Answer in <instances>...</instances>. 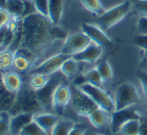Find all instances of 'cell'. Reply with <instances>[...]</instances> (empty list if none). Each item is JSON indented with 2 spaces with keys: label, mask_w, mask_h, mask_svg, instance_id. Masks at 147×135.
Instances as JSON below:
<instances>
[{
  "label": "cell",
  "mask_w": 147,
  "mask_h": 135,
  "mask_svg": "<svg viewBox=\"0 0 147 135\" xmlns=\"http://www.w3.org/2000/svg\"><path fill=\"white\" fill-rule=\"evenodd\" d=\"M75 125L72 120L69 119H59L54 128L52 129L50 135H68L70 130Z\"/></svg>",
  "instance_id": "24"
},
{
  "label": "cell",
  "mask_w": 147,
  "mask_h": 135,
  "mask_svg": "<svg viewBox=\"0 0 147 135\" xmlns=\"http://www.w3.org/2000/svg\"><path fill=\"white\" fill-rule=\"evenodd\" d=\"M136 9L144 14V16H147V0H138L136 2Z\"/></svg>",
  "instance_id": "37"
},
{
  "label": "cell",
  "mask_w": 147,
  "mask_h": 135,
  "mask_svg": "<svg viewBox=\"0 0 147 135\" xmlns=\"http://www.w3.org/2000/svg\"><path fill=\"white\" fill-rule=\"evenodd\" d=\"M6 32H7V28L0 29V50L5 49V37H6Z\"/></svg>",
  "instance_id": "38"
},
{
  "label": "cell",
  "mask_w": 147,
  "mask_h": 135,
  "mask_svg": "<svg viewBox=\"0 0 147 135\" xmlns=\"http://www.w3.org/2000/svg\"><path fill=\"white\" fill-rule=\"evenodd\" d=\"M2 84L9 91L17 93L23 86V81L17 72L5 71L2 73Z\"/></svg>",
  "instance_id": "16"
},
{
  "label": "cell",
  "mask_w": 147,
  "mask_h": 135,
  "mask_svg": "<svg viewBox=\"0 0 147 135\" xmlns=\"http://www.w3.org/2000/svg\"><path fill=\"white\" fill-rule=\"evenodd\" d=\"M49 76L45 75V74H41V73H30L29 80H28V85H29L34 91H37V90H39V89H41L46 84L47 81L49 79Z\"/></svg>",
  "instance_id": "25"
},
{
  "label": "cell",
  "mask_w": 147,
  "mask_h": 135,
  "mask_svg": "<svg viewBox=\"0 0 147 135\" xmlns=\"http://www.w3.org/2000/svg\"><path fill=\"white\" fill-rule=\"evenodd\" d=\"M0 135H6L9 133V125H10V114L5 112V113H0Z\"/></svg>",
  "instance_id": "32"
},
{
  "label": "cell",
  "mask_w": 147,
  "mask_h": 135,
  "mask_svg": "<svg viewBox=\"0 0 147 135\" xmlns=\"http://www.w3.org/2000/svg\"><path fill=\"white\" fill-rule=\"evenodd\" d=\"M12 16L8 13V11L4 8H0V29L7 26Z\"/></svg>",
  "instance_id": "34"
},
{
  "label": "cell",
  "mask_w": 147,
  "mask_h": 135,
  "mask_svg": "<svg viewBox=\"0 0 147 135\" xmlns=\"http://www.w3.org/2000/svg\"><path fill=\"white\" fill-rule=\"evenodd\" d=\"M68 135H85V130L80 126L74 125Z\"/></svg>",
  "instance_id": "39"
},
{
  "label": "cell",
  "mask_w": 147,
  "mask_h": 135,
  "mask_svg": "<svg viewBox=\"0 0 147 135\" xmlns=\"http://www.w3.org/2000/svg\"><path fill=\"white\" fill-rule=\"evenodd\" d=\"M91 43V40L83 32H77L67 36L64 39L60 48V53L72 57L73 55L82 51Z\"/></svg>",
  "instance_id": "7"
},
{
  "label": "cell",
  "mask_w": 147,
  "mask_h": 135,
  "mask_svg": "<svg viewBox=\"0 0 147 135\" xmlns=\"http://www.w3.org/2000/svg\"><path fill=\"white\" fill-rule=\"evenodd\" d=\"M133 119H140L139 113L134 108L128 107L125 109L115 110L110 115V124L112 130L114 132H118L123 124Z\"/></svg>",
  "instance_id": "11"
},
{
  "label": "cell",
  "mask_w": 147,
  "mask_h": 135,
  "mask_svg": "<svg viewBox=\"0 0 147 135\" xmlns=\"http://www.w3.org/2000/svg\"><path fill=\"white\" fill-rule=\"evenodd\" d=\"M17 93H14L5 88L3 84L0 85V113L9 112L13 107Z\"/></svg>",
  "instance_id": "17"
},
{
  "label": "cell",
  "mask_w": 147,
  "mask_h": 135,
  "mask_svg": "<svg viewBox=\"0 0 147 135\" xmlns=\"http://www.w3.org/2000/svg\"><path fill=\"white\" fill-rule=\"evenodd\" d=\"M19 135H47L46 132L33 120L22 129Z\"/></svg>",
  "instance_id": "29"
},
{
  "label": "cell",
  "mask_w": 147,
  "mask_h": 135,
  "mask_svg": "<svg viewBox=\"0 0 147 135\" xmlns=\"http://www.w3.org/2000/svg\"><path fill=\"white\" fill-rule=\"evenodd\" d=\"M64 9V0H48V19L53 25H58Z\"/></svg>",
  "instance_id": "18"
},
{
  "label": "cell",
  "mask_w": 147,
  "mask_h": 135,
  "mask_svg": "<svg viewBox=\"0 0 147 135\" xmlns=\"http://www.w3.org/2000/svg\"><path fill=\"white\" fill-rule=\"evenodd\" d=\"M56 26L37 12L25 15L19 25L21 42L16 52L25 54L32 61L35 60L36 56L44 52L53 40L64 38L65 33Z\"/></svg>",
  "instance_id": "1"
},
{
  "label": "cell",
  "mask_w": 147,
  "mask_h": 135,
  "mask_svg": "<svg viewBox=\"0 0 147 135\" xmlns=\"http://www.w3.org/2000/svg\"><path fill=\"white\" fill-rule=\"evenodd\" d=\"M145 60L147 61V50H145Z\"/></svg>",
  "instance_id": "43"
},
{
  "label": "cell",
  "mask_w": 147,
  "mask_h": 135,
  "mask_svg": "<svg viewBox=\"0 0 147 135\" xmlns=\"http://www.w3.org/2000/svg\"><path fill=\"white\" fill-rule=\"evenodd\" d=\"M76 88H78L82 92L87 94L101 109L105 110L108 113H112L113 111H115L114 99L111 98L108 93L102 90L101 87L95 86V85L85 82L83 84L79 85V86H76Z\"/></svg>",
  "instance_id": "4"
},
{
  "label": "cell",
  "mask_w": 147,
  "mask_h": 135,
  "mask_svg": "<svg viewBox=\"0 0 147 135\" xmlns=\"http://www.w3.org/2000/svg\"><path fill=\"white\" fill-rule=\"evenodd\" d=\"M15 52L9 48L0 50V72H5L13 66V60Z\"/></svg>",
  "instance_id": "22"
},
{
  "label": "cell",
  "mask_w": 147,
  "mask_h": 135,
  "mask_svg": "<svg viewBox=\"0 0 147 135\" xmlns=\"http://www.w3.org/2000/svg\"><path fill=\"white\" fill-rule=\"evenodd\" d=\"M6 0H0V8H4Z\"/></svg>",
  "instance_id": "41"
},
{
  "label": "cell",
  "mask_w": 147,
  "mask_h": 135,
  "mask_svg": "<svg viewBox=\"0 0 147 135\" xmlns=\"http://www.w3.org/2000/svg\"><path fill=\"white\" fill-rule=\"evenodd\" d=\"M69 57L70 56L64 55L60 52L54 54V55H51L50 57L44 59L41 63L35 66L33 69H30L29 72L30 73H41L48 76L52 75V74L60 71V68H61L63 62Z\"/></svg>",
  "instance_id": "8"
},
{
  "label": "cell",
  "mask_w": 147,
  "mask_h": 135,
  "mask_svg": "<svg viewBox=\"0 0 147 135\" xmlns=\"http://www.w3.org/2000/svg\"><path fill=\"white\" fill-rule=\"evenodd\" d=\"M72 93L67 85L61 83L54 91L52 98V109L61 114L66 105L71 101Z\"/></svg>",
  "instance_id": "12"
},
{
  "label": "cell",
  "mask_w": 147,
  "mask_h": 135,
  "mask_svg": "<svg viewBox=\"0 0 147 135\" xmlns=\"http://www.w3.org/2000/svg\"><path fill=\"white\" fill-rule=\"evenodd\" d=\"M60 118L58 115L52 113H36L34 114V121L46 132L47 135H50L52 129L54 128V126L56 125V123L59 121Z\"/></svg>",
  "instance_id": "15"
},
{
  "label": "cell",
  "mask_w": 147,
  "mask_h": 135,
  "mask_svg": "<svg viewBox=\"0 0 147 135\" xmlns=\"http://www.w3.org/2000/svg\"><path fill=\"white\" fill-rule=\"evenodd\" d=\"M137 30H138V34L147 35V16H141V17H139L137 22Z\"/></svg>",
  "instance_id": "35"
},
{
  "label": "cell",
  "mask_w": 147,
  "mask_h": 135,
  "mask_svg": "<svg viewBox=\"0 0 147 135\" xmlns=\"http://www.w3.org/2000/svg\"><path fill=\"white\" fill-rule=\"evenodd\" d=\"M32 60L28 56H26L25 54L15 52V56H14L13 60V67L17 71L25 72L30 70L31 66H32Z\"/></svg>",
  "instance_id": "21"
},
{
  "label": "cell",
  "mask_w": 147,
  "mask_h": 135,
  "mask_svg": "<svg viewBox=\"0 0 147 135\" xmlns=\"http://www.w3.org/2000/svg\"><path fill=\"white\" fill-rule=\"evenodd\" d=\"M77 63L76 60H74L72 57H69L63 62L60 68V72L63 74V76L67 78H71L75 75L76 71H77Z\"/></svg>",
  "instance_id": "26"
},
{
  "label": "cell",
  "mask_w": 147,
  "mask_h": 135,
  "mask_svg": "<svg viewBox=\"0 0 147 135\" xmlns=\"http://www.w3.org/2000/svg\"><path fill=\"white\" fill-rule=\"evenodd\" d=\"M71 104L73 110L80 116H85L87 117L89 114L98 108V105L81 90L76 88L74 95L71 97Z\"/></svg>",
  "instance_id": "9"
},
{
  "label": "cell",
  "mask_w": 147,
  "mask_h": 135,
  "mask_svg": "<svg viewBox=\"0 0 147 135\" xmlns=\"http://www.w3.org/2000/svg\"><path fill=\"white\" fill-rule=\"evenodd\" d=\"M62 75H63L62 73H61V75H60V74H57V72L54 74H52V75H50L46 84H45L41 89H39V90L36 91L37 99H38L39 103L41 104L42 109L53 110L52 109L53 94H54L55 89L58 87V85H60L61 83H63Z\"/></svg>",
  "instance_id": "6"
},
{
  "label": "cell",
  "mask_w": 147,
  "mask_h": 135,
  "mask_svg": "<svg viewBox=\"0 0 147 135\" xmlns=\"http://www.w3.org/2000/svg\"><path fill=\"white\" fill-rule=\"evenodd\" d=\"M80 2L84 8H86L88 11H90L91 13L95 14V15L100 16L105 11L100 0H80Z\"/></svg>",
  "instance_id": "27"
},
{
  "label": "cell",
  "mask_w": 147,
  "mask_h": 135,
  "mask_svg": "<svg viewBox=\"0 0 147 135\" xmlns=\"http://www.w3.org/2000/svg\"><path fill=\"white\" fill-rule=\"evenodd\" d=\"M84 78H85V81L87 83H90L92 85H95V86L101 87L103 85V80L102 76L100 75L98 69L97 68H92V69L88 70L85 74H84Z\"/></svg>",
  "instance_id": "28"
},
{
  "label": "cell",
  "mask_w": 147,
  "mask_h": 135,
  "mask_svg": "<svg viewBox=\"0 0 147 135\" xmlns=\"http://www.w3.org/2000/svg\"><path fill=\"white\" fill-rule=\"evenodd\" d=\"M101 55H102V46L91 42L82 51L72 56V58L77 62H85V63L92 64L96 62Z\"/></svg>",
  "instance_id": "13"
},
{
  "label": "cell",
  "mask_w": 147,
  "mask_h": 135,
  "mask_svg": "<svg viewBox=\"0 0 147 135\" xmlns=\"http://www.w3.org/2000/svg\"><path fill=\"white\" fill-rule=\"evenodd\" d=\"M4 9L7 10L12 17L19 18L25 12V2L24 0H6Z\"/></svg>",
  "instance_id": "20"
},
{
  "label": "cell",
  "mask_w": 147,
  "mask_h": 135,
  "mask_svg": "<svg viewBox=\"0 0 147 135\" xmlns=\"http://www.w3.org/2000/svg\"><path fill=\"white\" fill-rule=\"evenodd\" d=\"M130 8H131V2L126 0V1L114 6V7H111L110 9L105 10L104 13L98 16L97 24L104 31L108 30L111 27L119 23L127 15Z\"/></svg>",
  "instance_id": "3"
},
{
  "label": "cell",
  "mask_w": 147,
  "mask_h": 135,
  "mask_svg": "<svg viewBox=\"0 0 147 135\" xmlns=\"http://www.w3.org/2000/svg\"><path fill=\"white\" fill-rule=\"evenodd\" d=\"M89 122L92 124L94 127L101 128L105 126L108 122V119H110V116L108 115V112L101 109L100 107L93 110L90 114L87 116Z\"/></svg>",
  "instance_id": "19"
},
{
  "label": "cell",
  "mask_w": 147,
  "mask_h": 135,
  "mask_svg": "<svg viewBox=\"0 0 147 135\" xmlns=\"http://www.w3.org/2000/svg\"><path fill=\"white\" fill-rule=\"evenodd\" d=\"M34 114L32 113H19L16 115H12L10 117L9 134L10 135H19L24 127L33 121Z\"/></svg>",
  "instance_id": "14"
},
{
  "label": "cell",
  "mask_w": 147,
  "mask_h": 135,
  "mask_svg": "<svg viewBox=\"0 0 147 135\" xmlns=\"http://www.w3.org/2000/svg\"><path fill=\"white\" fill-rule=\"evenodd\" d=\"M140 100L137 88L132 83H122L116 88L114 94L115 110L131 107Z\"/></svg>",
  "instance_id": "5"
},
{
  "label": "cell",
  "mask_w": 147,
  "mask_h": 135,
  "mask_svg": "<svg viewBox=\"0 0 147 135\" xmlns=\"http://www.w3.org/2000/svg\"><path fill=\"white\" fill-rule=\"evenodd\" d=\"M137 78L139 80L142 92H143L144 96L147 99V71L146 70H140V71H138Z\"/></svg>",
  "instance_id": "33"
},
{
  "label": "cell",
  "mask_w": 147,
  "mask_h": 135,
  "mask_svg": "<svg viewBox=\"0 0 147 135\" xmlns=\"http://www.w3.org/2000/svg\"><path fill=\"white\" fill-rule=\"evenodd\" d=\"M40 109H42V107L37 99L36 91L33 90L28 84H23L19 92H17L13 107L8 113L10 116L19 113L36 114Z\"/></svg>",
  "instance_id": "2"
},
{
  "label": "cell",
  "mask_w": 147,
  "mask_h": 135,
  "mask_svg": "<svg viewBox=\"0 0 147 135\" xmlns=\"http://www.w3.org/2000/svg\"><path fill=\"white\" fill-rule=\"evenodd\" d=\"M140 119H133L126 122L120 127L119 135H140Z\"/></svg>",
  "instance_id": "23"
},
{
  "label": "cell",
  "mask_w": 147,
  "mask_h": 135,
  "mask_svg": "<svg viewBox=\"0 0 147 135\" xmlns=\"http://www.w3.org/2000/svg\"><path fill=\"white\" fill-rule=\"evenodd\" d=\"M96 68L98 69L99 73L102 76L104 81H109L113 78V70H112V67H111L110 63H109L108 61L101 62Z\"/></svg>",
  "instance_id": "30"
},
{
  "label": "cell",
  "mask_w": 147,
  "mask_h": 135,
  "mask_svg": "<svg viewBox=\"0 0 147 135\" xmlns=\"http://www.w3.org/2000/svg\"><path fill=\"white\" fill-rule=\"evenodd\" d=\"M2 84V73L0 72V85Z\"/></svg>",
  "instance_id": "42"
},
{
  "label": "cell",
  "mask_w": 147,
  "mask_h": 135,
  "mask_svg": "<svg viewBox=\"0 0 147 135\" xmlns=\"http://www.w3.org/2000/svg\"><path fill=\"white\" fill-rule=\"evenodd\" d=\"M35 11L48 18V0H33Z\"/></svg>",
  "instance_id": "31"
},
{
  "label": "cell",
  "mask_w": 147,
  "mask_h": 135,
  "mask_svg": "<svg viewBox=\"0 0 147 135\" xmlns=\"http://www.w3.org/2000/svg\"><path fill=\"white\" fill-rule=\"evenodd\" d=\"M27 1H33V0H27Z\"/></svg>",
  "instance_id": "44"
},
{
  "label": "cell",
  "mask_w": 147,
  "mask_h": 135,
  "mask_svg": "<svg viewBox=\"0 0 147 135\" xmlns=\"http://www.w3.org/2000/svg\"><path fill=\"white\" fill-rule=\"evenodd\" d=\"M81 30L84 34H86L89 37L91 42L95 43V44L100 45V46H110V45H112V40L110 39V37L98 25L83 23L81 25Z\"/></svg>",
  "instance_id": "10"
},
{
  "label": "cell",
  "mask_w": 147,
  "mask_h": 135,
  "mask_svg": "<svg viewBox=\"0 0 147 135\" xmlns=\"http://www.w3.org/2000/svg\"><path fill=\"white\" fill-rule=\"evenodd\" d=\"M134 43L143 50H147V35L138 34L134 40Z\"/></svg>",
  "instance_id": "36"
},
{
  "label": "cell",
  "mask_w": 147,
  "mask_h": 135,
  "mask_svg": "<svg viewBox=\"0 0 147 135\" xmlns=\"http://www.w3.org/2000/svg\"><path fill=\"white\" fill-rule=\"evenodd\" d=\"M140 135H147V122L140 123Z\"/></svg>",
  "instance_id": "40"
}]
</instances>
